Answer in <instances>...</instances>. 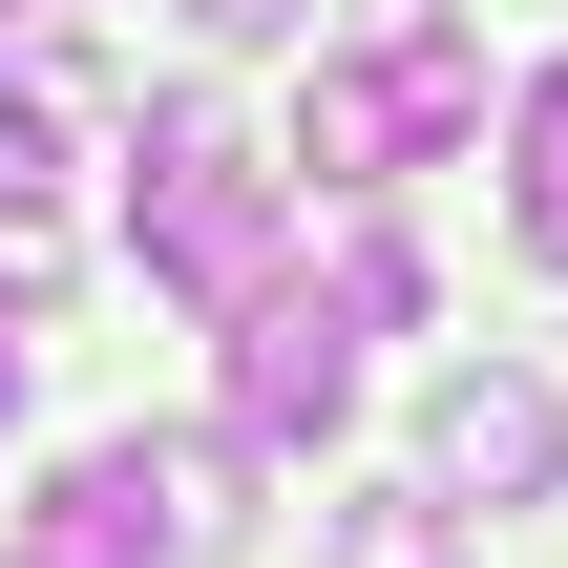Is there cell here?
I'll return each instance as SVG.
<instances>
[{
	"label": "cell",
	"mask_w": 568,
	"mask_h": 568,
	"mask_svg": "<svg viewBox=\"0 0 568 568\" xmlns=\"http://www.w3.org/2000/svg\"><path fill=\"white\" fill-rule=\"evenodd\" d=\"M126 232H148V274H169V295H211V316H232V295L274 274V169H253L211 105H148V148H126Z\"/></svg>",
	"instance_id": "6da1fadb"
},
{
	"label": "cell",
	"mask_w": 568,
	"mask_h": 568,
	"mask_svg": "<svg viewBox=\"0 0 568 568\" xmlns=\"http://www.w3.org/2000/svg\"><path fill=\"white\" fill-rule=\"evenodd\" d=\"M337 400H358V316H337L316 274H253V295H232V443L295 464V443H337Z\"/></svg>",
	"instance_id": "7a4b0ae2"
},
{
	"label": "cell",
	"mask_w": 568,
	"mask_h": 568,
	"mask_svg": "<svg viewBox=\"0 0 568 568\" xmlns=\"http://www.w3.org/2000/svg\"><path fill=\"white\" fill-rule=\"evenodd\" d=\"M568 485V400L527 358H443V400H422V506H548Z\"/></svg>",
	"instance_id": "3957f363"
},
{
	"label": "cell",
	"mask_w": 568,
	"mask_h": 568,
	"mask_svg": "<svg viewBox=\"0 0 568 568\" xmlns=\"http://www.w3.org/2000/svg\"><path fill=\"white\" fill-rule=\"evenodd\" d=\"M0 568H169V527H148V464H126V443L42 464V485H21V527H0Z\"/></svg>",
	"instance_id": "277c9868"
},
{
	"label": "cell",
	"mask_w": 568,
	"mask_h": 568,
	"mask_svg": "<svg viewBox=\"0 0 568 568\" xmlns=\"http://www.w3.org/2000/svg\"><path fill=\"white\" fill-rule=\"evenodd\" d=\"M358 63L400 84V148H464V126H485V42H464L443 0H358Z\"/></svg>",
	"instance_id": "5b68a950"
},
{
	"label": "cell",
	"mask_w": 568,
	"mask_h": 568,
	"mask_svg": "<svg viewBox=\"0 0 568 568\" xmlns=\"http://www.w3.org/2000/svg\"><path fill=\"white\" fill-rule=\"evenodd\" d=\"M295 169H316V190H379V169H400V84H379V63H316V84H295Z\"/></svg>",
	"instance_id": "8992f818"
},
{
	"label": "cell",
	"mask_w": 568,
	"mask_h": 568,
	"mask_svg": "<svg viewBox=\"0 0 568 568\" xmlns=\"http://www.w3.org/2000/svg\"><path fill=\"white\" fill-rule=\"evenodd\" d=\"M126 464H148V527H169V548H232V527H253V443H232V422H211V443H126Z\"/></svg>",
	"instance_id": "52a82bcc"
},
{
	"label": "cell",
	"mask_w": 568,
	"mask_h": 568,
	"mask_svg": "<svg viewBox=\"0 0 568 568\" xmlns=\"http://www.w3.org/2000/svg\"><path fill=\"white\" fill-rule=\"evenodd\" d=\"M506 232H527V253L568 274V63L527 84V105H506Z\"/></svg>",
	"instance_id": "ba28073f"
},
{
	"label": "cell",
	"mask_w": 568,
	"mask_h": 568,
	"mask_svg": "<svg viewBox=\"0 0 568 568\" xmlns=\"http://www.w3.org/2000/svg\"><path fill=\"white\" fill-rule=\"evenodd\" d=\"M337 568H464V506H422V485H358V506H337Z\"/></svg>",
	"instance_id": "9c48e42d"
},
{
	"label": "cell",
	"mask_w": 568,
	"mask_h": 568,
	"mask_svg": "<svg viewBox=\"0 0 568 568\" xmlns=\"http://www.w3.org/2000/svg\"><path fill=\"white\" fill-rule=\"evenodd\" d=\"M42 295H63V211H42V190H0V316H42Z\"/></svg>",
	"instance_id": "30bf717a"
},
{
	"label": "cell",
	"mask_w": 568,
	"mask_h": 568,
	"mask_svg": "<svg viewBox=\"0 0 568 568\" xmlns=\"http://www.w3.org/2000/svg\"><path fill=\"white\" fill-rule=\"evenodd\" d=\"M190 21H211V42H295L316 0H190Z\"/></svg>",
	"instance_id": "8fae6325"
},
{
	"label": "cell",
	"mask_w": 568,
	"mask_h": 568,
	"mask_svg": "<svg viewBox=\"0 0 568 568\" xmlns=\"http://www.w3.org/2000/svg\"><path fill=\"white\" fill-rule=\"evenodd\" d=\"M0 422H21V316H0Z\"/></svg>",
	"instance_id": "7c38bea8"
}]
</instances>
